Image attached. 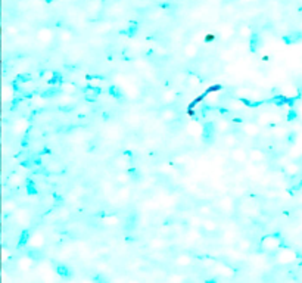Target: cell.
<instances>
[{"instance_id": "6da1fadb", "label": "cell", "mask_w": 302, "mask_h": 283, "mask_svg": "<svg viewBox=\"0 0 302 283\" xmlns=\"http://www.w3.org/2000/svg\"><path fill=\"white\" fill-rule=\"evenodd\" d=\"M214 133H215V126L212 123H206L204 126V130H202V139H204V142L209 143L214 139Z\"/></svg>"}, {"instance_id": "7a4b0ae2", "label": "cell", "mask_w": 302, "mask_h": 283, "mask_svg": "<svg viewBox=\"0 0 302 283\" xmlns=\"http://www.w3.org/2000/svg\"><path fill=\"white\" fill-rule=\"evenodd\" d=\"M108 91H109V95H112L115 99H119V100H121V99H124V96H122V91H121V90H119V87H118V86H115V84H114V86H111Z\"/></svg>"}, {"instance_id": "3957f363", "label": "cell", "mask_w": 302, "mask_h": 283, "mask_svg": "<svg viewBox=\"0 0 302 283\" xmlns=\"http://www.w3.org/2000/svg\"><path fill=\"white\" fill-rule=\"evenodd\" d=\"M37 190H36V186H34V183L31 181V180H27V193L28 195H34Z\"/></svg>"}]
</instances>
